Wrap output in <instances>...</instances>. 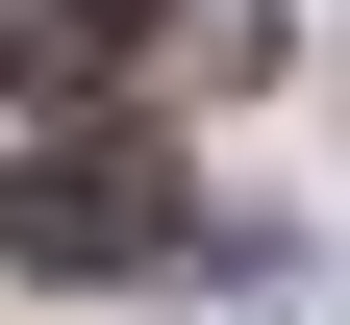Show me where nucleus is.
<instances>
[{"mask_svg": "<svg viewBox=\"0 0 350 325\" xmlns=\"http://www.w3.org/2000/svg\"><path fill=\"white\" fill-rule=\"evenodd\" d=\"M175 225H200L175 151H25V175H0V250H25V275H150Z\"/></svg>", "mask_w": 350, "mask_h": 325, "instance_id": "f257e3e1", "label": "nucleus"}, {"mask_svg": "<svg viewBox=\"0 0 350 325\" xmlns=\"http://www.w3.org/2000/svg\"><path fill=\"white\" fill-rule=\"evenodd\" d=\"M150 25H175V0H0V51H25V75H100V51H150Z\"/></svg>", "mask_w": 350, "mask_h": 325, "instance_id": "f03ea898", "label": "nucleus"}]
</instances>
